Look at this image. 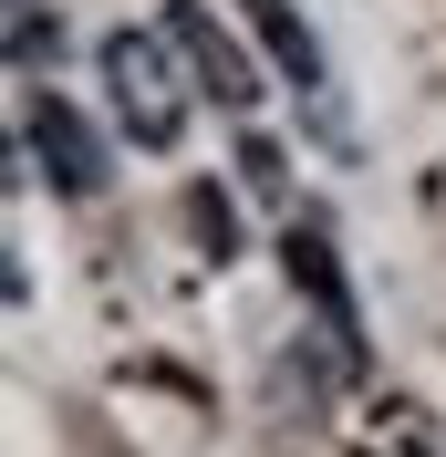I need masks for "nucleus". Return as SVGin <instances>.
Wrapping results in <instances>:
<instances>
[{
  "label": "nucleus",
  "mask_w": 446,
  "mask_h": 457,
  "mask_svg": "<svg viewBox=\"0 0 446 457\" xmlns=\"http://www.w3.org/2000/svg\"><path fill=\"white\" fill-rule=\"evenodd\" d=\"M177 42L167 31H104V84L114 104H125V125H136L145 156H167L177 136H187V94H177Z\"/></svg>",
  "instance_id": "1"
},
{
  "label": "nucleus",
  "mask_w": 446,
  "mask_h": 457,
  "mask_svg": "<svg viewBox=\"0 0 446 457\" xmlns=\"http://www.w3.org/2000/svg\"><path fill=\"white\" fill-rule=\"evenodd\" d=\"M21 145H31V167L53 177V198H94V187L114 177V167H104V136H94V125L62 104V94H42V104H31Z\"/></svg>",
  "instance_id": "2"
},
{
  "label": "nucleus",
  "mask_w": 446,
  "mask_h": 457,
  "mask_svg": "<svg viewBox=\"0 0 446 457\" xmlns=\"http://www.w3.org/2000/svg\"><path fill=\"white\" fill-rule=\"evenodd\" d=\"M167 42L187 53V73L219 94V104H260V62L239 53V31L208 11V0H167Z\"/></svg>",
  "instance_id": "3"
},
{
  "label": "nucleus",
  "mask_w": 446,
  "mask_h": 457,
  "mask_svg": "<svg viewBox=\"0 0 446 457\" xmlns=\"http://www.w3.org/2000/svg\"><path fill=\"white\" fill-rule=\"evenodd\" d=\"M280 270H291V291H311L322 333H343V353H353V343H363V322H353V291H343V260H333V239L291 219V239H280Z\"/></svg>",
  "instance_id": "4"
},
{
  "label": "nucleus",
  "mask_w": 446,
  "mask_h": 457,
  "mask_svg": "<svg viewBox=\"0 0 446 457\" xmlns=\"http://www.w3.org/2000/svg\"><path fill=\"white\" fill-rule=\"evenodd\" d=\"M239 11H250V31L270 42V62H280V73H291L301 94L322 84V42H311V21L291 11V0H239Z\"/></svg>",
  "instance_id": "5"
},
{
  "label": "nucleus",
  "mask_w": 446,
  "mask_h": 457,
  "mask_svg": "<svg viewBox=\"0 0 446 457\" xmlns=\"http://www.w3.org/2000/svg\"><path fill=\"white\" fill-rule=\"evenodd\" d=\"M53 53H62V21H42V0H11V62L42 73Z\"/></svg>",
  "instance_id": "6"
},
{
  "label": "nucleus",
  "mask_w": 446,
  "mask_h": 457,
  "mask_svg": "<svg viewBox=\"0 0 446 457\" xmlns=\"http://www.w3.org/2000/svg\"><path fill=\"white\" fill-rule=\"evenodd\" d=\"M239 167H250V187H260V198H280V145H270V136H250V145H239Z\"/></svg>",
  "instance_id": "7"
},
{
  "label": "nucleus",
  "mask_w": 446,
  "mask_h": 457,
  "mask_svg": "<svg viewBox=\"0 0 446 457\" xmlns=\"http://www.w3.org/2000/svg\"><path fill=\"white\" fill-rule=\"evenodd\" d=\"M187 219H197V239H208V260H228V208L208 198V187H197V198H187Z\"/></svg>",
  "instance_id": "8"
}]
</instances>
